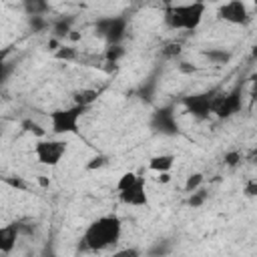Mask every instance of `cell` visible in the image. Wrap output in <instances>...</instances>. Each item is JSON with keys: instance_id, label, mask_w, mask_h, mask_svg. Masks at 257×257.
I'll return each mask as SVG.
<instances>
[{"instance_id": "cell-14", "label": "cell", "mask_w": 257, "mask_h": 257, "mask_svg": "<svg viewBox=\"0 0 257 257\" xmlns=\"http://www.w3.org/2000/svg\"><path fill=\"white\" fill-rule=\"evenodd\" d=\"M203 56H205L211 64H215V66L227 64V62L231 60V52H229V50H225V48H211V50H205V52H203Z\"/></svg>"}, {"instance_id": "cell-1", "label": "cell", "mask_w": 257, "mask_h": 257, "mask_svg": "<svg viewBox=\"0 0 257 257\" xmlns=\"http://www.w3.org/2000/svg\"><path fill=\"white\" fill-rule=\"evenodd\" d=\"M122 235V221L118 215H100L90 221L82 233V243L90 251H104L114 247Z\"/></svg>"}, {"instance_id": "cell-27", "label": "cell", "mask_w": 257, "mask_h": 257, "mask_svg": "<svg viewBox=\"0 0 257 257\" xmlns=\"http://www.w3.org/2000/svg\"><path fill=\"white\" fill-rule=\"evenodd\" d=\"M201 2H205V0H201Z\"/></svg>"}, {"instance_id": "cell-11", "label": "cell", "mask_w": 257, "mask_h": 257, "mask_svg": "<svg viewBox=\"0 0 257 257\" xmlns=\"http://www.w3.org/2000/svg\"><path fill=\"white\" fill-rule=\"evenodd\" d=\"M18 237H20L18 223H8V225L0 227V253H12Z\"/></svg>"}, {"instance_id": "cell-24", "label": "cell", "mask_w": 257, "mask_h": 257, "mask_svg": "<svg viewBox=\"0 0 257 257\" xmlns=\"http://www.w3.org/2000/svg\"><path fill=\"white\" fill-rule=\"evenodd\" d=\"M106 161H104V157H92L90 159V163L86 165V169H98V167H102Z\"/></svg>"}, {"instance_id": "cell-10", "label": "cell", "mask_w": 257, "mask_h": 257, "mask_svg": "<svg viewBox=\"0 0 257 257\" xmlns=\"http://www.w3.org/2000/svg\"><path fill=\"white\" fill-rule=\"evenodd\" d=\"M151 128L165 135V137H175L179 133V122H177V116H175V110L173 106H161L153 112L151 116Z\"/></svg>"}, {"instance_id": "cell-25", "label": "cell", "mask_w": 257, "mask_h": 257, "mask_svg": "<svg viewBox=\"0 0 257 257\" xmlns=\"http://www.w3.org/2000/svg\"><path fill=\"white\" fill-rule=\"evenodd\" d=\"M167 48L169 50H165V56H173V54H179L181 52V46L179 44H169Z\"/></svg>"}, {"instance_id": "cell-23", "label": "cell", "mask_w": 257, "mask_h": 257, "mask_svg": "<svg viewBox=\"0 0 257 257\" xmlns=\"http://www.w3.org/2000/svg\"><path fill=\"white\" fill-rule=\"evenodd\" d=\"M24 126H26V131H30V133H36L38 137H42V135H44V131L40 128V124H38V122H32V120H24Z\"/></svg>"}, {"instance_id": "cell-22", "label": "cell", "mask_w": 257, "mask_h": 257, "mask_svg": "<svg viewBox=\"0 0 257 257\" xmlns=\"http://www.w3.org/2000/svg\"><path fill=\"white\" fill-rule=\"evenodd\" d=\"M239 161H241V153H237V151H233V153H227V155H225V163H227L229 167H235Z\"/></svg>"}, {"instance_id": "cell-18", "label": "cell", "mask_w": 257, "mask_h": 257, "mask_svg": "<svg viewBox=\"0 0 257 257\" xmlns=\"http://www.w3.org/2000/svg\"><path fill=\"white\" fill-rule=\"evenodd\" d=\"M209 199V195H207V191H203V187H199V189H195V191H191L189 193V207H201L205 201Z\"/></svg>"}, {"instance_id": "cell-20", "label": "cell", "mask_w": 257, "mask_h": 257, "mask_svg": "<svg viewBox=\"0 0 257 257\" xmlns=\"http://www.w3.org/2000/svg\"><path fill=\"white\" fill-rule=\"evenodd\" d=\"M122 54H124V48H122L120 44H108V48H106V52H104V58L114 64Z\"/></svg>"}, {"instance_id": "cell-3", "label": "cell", "mask_w": 257, "mask_h": 257, "mask_svg": "<svg viewBox=\"0 0 257 257\" xmlns=\"http://www.w3.org/2000/svg\"><path fill=\"white\" fill-rule=\"evenodd\" d=\"M90 106L86 104H78L72 102L70 106H62V108H54L52 112H48V120H50V133L54 137H66V135H76L78 133V122L84 116V112Z\"/></svg>"}, {"instance_id": "cell-16", "label": "cell", "mask_w": 257, "mask_h": 257, "mask_svg": "<svg viewBox=\"0 0 257 257\" xmlns=\"http://www.w3.org/2000/svg\"><path fill=\"white\" fill-rule=\"evenodd\" d=\"M70 28H72V18H58L52 24V34L62 38V36H68V32H72Z\"/></svg>"}, {"instance_id": "cell-17", "label": "cell", "mask_w": 257, "mask_h": 257, "mask_svg": "<svg viewBox=\"0 0 257 257\" xmlns=\"http://www.w3.org/2000/svg\"><path fill=\"white\" fill-rule=\"evenodd\" d=\"M8 56H10V48H0V84L8 78L10 74V62H8Z\"/></svg>"}, {"instance_id": "cell-19", "label": "cell", "mask_w": 257, "mask_h": 257, "mask_svg": "<svg viewBox=\"0 0 257 257\" xmlns=\"http://www.w3.org/2000/svg\"><path fill=\"white\" fill-rule=\"evenodd\" d=\"M203 181H205V177H203L201 173H193V175H189L187 181H185V193H191V191L203 187Z\"/></svg>"}, {"instance_id": "cell-21", "label": "cell", "mask_w": 257, "mask_h": 257, "mask_svg": "<svg viewBox=\"0 0 257 257\" xmlns=\"http://www.w3.org/2000/svg\"><path fill=\"white\" fill-rule=\"evenodd\" d=\"M54 58L58 60H74L76 58V48L72 46H58L54 52Z\"/></svg>"}, {"instance_id": "cell-6", "label": "cell", "mask_w": 257, "mask_h": 257, "mask_svg": "<svg viewBox=\"0 0 257 257\" xmlns=\"http://www.w3.org/2000/svg\"><path fill=\"white\" fill-rule=\"evenodd\" d=\"M243 96H241V86H235L229 92H217L213 98L211 114H217L219 118H229L241 110Z\"/></svg>"}, {"instance_id": "cell-5", "label": "cell", "mask_w": 257, "mask_h": 257, "mask_svg": "<svg viewBox=\"0 0 257 257\" xmlns=\"http://www.w3.org/2000/svg\"><path fill=\"white\" fill-rule=\"evenodd\" d=\"M68 153V143L62 137L54 139H40L34 145V157L44 167H56Z\"/></svg>"}, {"instance_id": "cell-8", "label": "cell", "mask_w": 257, "mask_h": 257, "mask_svg": "<svg viewBox=\"0 0 257 257\" xmlns=\"http://www.w3.org/2000/svg\"><path fill=\"white\" fill-rule=\"evenodd\" d=\"M217 18L233 26H245L251 20V12L243 0H227L217 8Z\"/></svg>"}, {"instance_id": "cell-13", "label": "cell", "mask_w": 257, "mask_h": 257, "mask_svg": "<svg viewBox=\"0 0 257 257\" xmlns=\"http://www.w3.org/2000/svg\"><path fill=\"white\" fill-rule=\"evenodd\" d=\"M20 4H22V10L28 18L30 16H44L50 10L48 0H20Z\"/></svg>"}, {"instance_id": "cell-15", "label": "cell", "mask_w": 257, "mask_h": 257, "mask_svg": "<svg viewBox=\"0 0 257 257\" xmlns=\"http://www.w3.org/2000/svg\"><path fill=\"white\" fill-rule=\"evenodd\" d=\"M98 98V92L92 90V88H80L74 92V102L78 104H86V106H92V102Z\"/></svg>"}, {"instance_id": "cell-12", "label": "cell", "mask_w": 257, "mask_h": 257, "mask_svg": "<svg viewBox=\"0 0 257 257\" xmlns=\"http://www.w3.org/2000/svg\"><path fill=\"white\" fill-rule=\"evenodd\" d=\"M175 165V155L171 153H161V155H155L149 159V169L155 171V173H169Z\"/></svg>"}, {"instance_id": "cell-7", "label": "cell", "mask_w": 257, "mask_h": 257, "mask_svg": "<svg viewBox=\"0 0 257 257\" xmlns=\"http://www.w3.org/2000/svg\"><path fill=\"white\" fill-rule=\"evenodd\" d=\"M126 26H128V20L124 16H106L96 20L94 30L98 36L106 40V44H120V40L126 34Z\"/></svg>"}, {"instance_id": "cell-4", "label": "cell", "mask_w": 257, "mask_h": 257, "mask_svg": "<svg viewBox=\"0 0 257 257\" xmlns=\"http://www.w3.org/2000/svg\"><path fill=\"white\" fill-rule=\"evenodd\" d=\"M116 195L120 203L128 207H147L149 205V193H147V181L145 177L128 171L122 173L116 181Z\"/></svg>"}, {"instance_id": "cell-9", "label": "cell", "mask_w": 257, "mask_h": 257, "mask_svg": "<svg viewBox=\"0 0 257 257\" xmlns=\"http://www.w3.org/2000/svg\"><path fill=\"white\" fill-rule=\"evenodd\" d=\"M219 90H209V92H197V94H189L183 98V106L187 108V112H191L195 118L205 120L211 114V106H213V98Z\"/></svg>"}, {"instance_id": "cell-26", "label": "cell", "mask_w": 257, "mask_h": 257, "mask_svg": "<svg viewBox=\"0 0 257 257\" xmlns=\"http://www.w3.org/2000/svg\"><path fill=\"white\" fill-rule=\"evenodd\" d=\"M157 179H159V183H169V181H171V175H169V173H159Z\"/></svg>"}, {"instance_id": "cell-2", "label": "cell", "mask_w": 257, "mask_h": 257, "mask_svg": "<svg viewBox=\"0 0 257 257\" xmlns=\"http://www.w3.org/2000/svg\"><path fill=\"white\" fill-rule=\"evenodd\" d=\"M205 2L201 0H191L183 4H167L165 8V24L171 30H183V32H193L199 28L205 16Z\"/></svg>"}]
</instances>
